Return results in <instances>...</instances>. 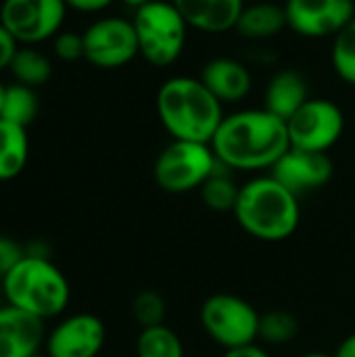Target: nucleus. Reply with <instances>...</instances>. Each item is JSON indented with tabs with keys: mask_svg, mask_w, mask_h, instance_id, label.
<instances>
[{
	"mask_svg": "<svg viewBox=\"0 0 355 357\" xmlns=\"http://www.w3.org/2000/svg\"><path fill=\"white\" fill-rule=\"evenodd\" d=\"M287 13H285V4H276V2H255L251 6L245 4L239 23H236V31L239 36H243L245 40H270L280 36L287 29Z\"/></svg>",
	"mask_w": 355,
	"mask_h": 357,
	"instance_id": "nucleus-18",
	"label": "nucleus"
},
{
	"mask_svg": "<svg viewBox=\"0 0 355 357\" xmlns=\"http://www.w3.org/2000/svg\"><path fill=\"white\" fill-rule=\"evenodd\" d=\"M8 69L17 79V84H23L27 88H38L46 84L52 75L50 59L33 46H19Z\"/></svg>",
	"mask_w": 355,
	"mask_h": 357,
	"instance_id": "nucleus-21",
	"label": "nucleus"
},
{
	"mask_svg": "<svg viewBox=\"0 0 355 357\" xmlns=\"http://www.w3.org/2000/svg\"><path fill=\"white\" fill-rule=\"evenodd\" d=\"M4 92H6V86L0 84V111H2V100H4Z\"/></svg>",
	"mask_w": 355,
	"mask_h": 357,
	"instance_id": "nucleus-35",
	"label": "nucleus"
},
{
	"mask_svg": "<svg viewBox=\"0 0 355 357\" xmlns=\"http://www.w3.org/2000/svg\"><path fill=\"white\" fill-rule=\"evenodd\" d=\"M188 27L203 33H226L236 27L245 0H172Z\"/></svg>",
	"mask_w": 355,
	"mask_h": 357,
	"instance_id": "nucleus-16",
	"label": "nucleus"
},
{
	"mask_svg": "<svg viewBox=\"0 0 355 357\" xmlns=\"http://www.w3.org/2000/svg\"><path fill=\"white\" fill-rule=\"evenodd\" d=\"M19 50V42L8 33V29L0 23V71L8 69L15 54Z\"/></svg>",
	"mask_w": 355,
	"mask_h": 357,
	"instance_id": "nucleus-29",
	"label": "nucleus"
},
{
	"mask_svg": "<svg viewBox=\"0 0 355 357\" xmlns=\"http://www.w3.org/2000/svg\"><path fill=\"white\" fill-rule=\"evenodd\" d=\"M2 289L8 305L44 322L61 316L71 299L69 280L48 257L25 255L2 276Z\"/></svg>",
	"mask_w": 355,
	"mask_h": 357,
	"instance_id": "nucleus-4",
	"label": "nucleus"
},
{
	"mask_svg": "<svg viewBox=\"0 0 355 357\" xmlns=\"http://www.w3.org/2000/svg\"><path fill=\"white\" fill-rule=\"evenodd\" d=\"M211 149L230 172H266L291 149L287 121L268 109H241L226 115Z\"/></svg>",
	"mask_w": 355,
	"mask_h": 357,
	"instance_id": "nucleus-1",
	"label": "nucleus"
},
{
	"mask_svg": "<svg viewBox=\"0 0 355 357\" xmlns=\"http://www.w3.org/2000/svg\"><path fill=\"white\" fill-rule=\"evenodd\" d=\"M105 343L107 328L98 316L73 314L46 335L44 354L48 357H98Z\"/></svg>",
	"mask_w": 355,
	"mask_h": 357,
	"instance_id": "nucleus-12",
	"label": "nucleus"
},
{
	"mask_svg": "<svg viewBox=\"0 0 355 357\" xmlns=\"http://www.w3.org/2000/svg\"><path fill=\"white\" fill-rule=\"evenodd\" d=\"M52 50L61 61L84 59V38L75 31H59L52 38Z\"/></svg>",
	"mask_w": 355,
	"mask_h": 357,
	"instance_id": "nucleus-27",
	"label": "nucleus"
},
{
	"mask_svg": "<svg viewBox=\"0 0 355 357\" xmlns=\"http://www.w3.org/2000/svg\"><path fill=\"white\" fill-rule=\"evenodd\" d=\"M44 343V320L8 303L0 305V357H31L42 354Z\"/></svg>",
	"mask_w": 355,
	"mask_h": 357,
	"instance_id": "nucleus-14",
	"label": "nucleus"
},
{
	"mask_svg": "<svg viewBox=\"0 0 355 357\" xmlns=\"http://www.w3.org/2000/svg\"><path fill=\"white\" fill-rule=\"evenodd\" d=\"M38 109H40V105H38V96H36L33 88H27L23 84L6 86L2 111H0L2 119L17 123L21 128H27L36 119Z\"/></svg>",
	"mask_w": 355,
	"mask_h": 357,
	"instance_id": "nucleus-23",
	"label": "nucleus"
},
{
	"mask_svg": "<svg viewBox=\"0 0 355 357\" xmlns=\"http://www.w3.org/2000/svg\"><path fill=\"white\" fill-rule=\"evenodd\" d=\"M31 357H48L46 354H36V356H31Z\"/></svg>",
	"mask_w": 355,
	"mask_h": 357,
	"instance_id": "nucleus-37",
	"label": "nucleus"
},
{
	"mask_svg": "<svg viewBox=\"0 0 355 357\" xmlns=\"http://www.w3.org/2000/svg\"><path fill=\"white\" fill-rule=\"evenodd\" d=\"M299 335V320L285 310H272L259 316V333L257 339H262L266 345L280 347L289 345Z\"/></svg>",
	"mask_w": 355,
	"mask_h": 357,
	"instance_id": "nucleus-24",
	"label": "nucleus"
},
{
	"mask_svg": "<svg viewBox=\"0 0 355 357\" xmlns=\"http://www.w3.org/2000/svg\"><path fill=\"white\" fill-rule=\"evenodd\" d=\"M241 186L230 176V169L220 163V167L209 176V180L199 188L203 205L213 213H232L239 201Z\"/></svg>",
	"mask_w": 355,
	"mask_h": 357,
	"instance_id": "nucleus-20",
	"label": "nucleus"
},
{
	"mask_svg": "<svg viewBox=\"0 0 355 357\" xmlns=\"http://www.w3.org/2000/svg\"><path fill=\"white\" fill-rule=\"evenodd\" d=\"M25 255V247H21L15 238L0 234V276L8 274Z\"/></svg>",
	"mask_w": 355,
	"mask_h": 357,
	"instance_id": "nucleus-28",
	"label": "nucleus"
},
{
	"mask_svg": "<svg viewBox=\"0 0 355 357\" xmlns=\"http://www.w3.org/2000/svg\"><path fill=\"white\" fill-rule=\"evenodd\" d=\"M287 25L301 38H335L355 19V0H287Z\"/></svg>",
	"mask_w": 355,
	"mask_h": 357,
	"instance_id": "nucleus-11",
	"label": "nucleus"
},
{
	"mask_svg": "<svg viewBox=\"0 0 355 357\" xmlns=\"http://www.w3.org/2000/svg\"><path fill=\"white\" fill-rule=\"evenodd\" d=\"M4 299V289H2V276H0V301Z\"/></svg>",
	"mask_w": 355,
	"mask_h": 357,
	"instance_id": "nucleus-36",
	"label": "nucleus"
},
{
	"mask_svg": "<svg viewBox=\"0 0 355 357\" xmlns=\"http://www.w3.org/2000/svg\"><path fill=\"white\" fill-rule=\"evenodd\" d=\"M270 174L301 199L303 195L324 188L335 174V165L328 153H314L291 146L270 169Z\"/></svg>",
	"mask_w": 355,
	"mask_h": 357,
	"instance_id": "nucleus-13",
	"label": "nucleus"
},
{
	"mask_svg": "<svg viewBox=\"0 0 355 357\" xmlns=\"http://www.w3.org/2000/svg\"><path fill=\"white\" fill-rule=\"evenodd\" d=\"M310 100L308 79L297 69L276 71L264 92V109L289 121Z\"/></svg>",
	"mask_w": 355,
	"mask_h": 357,
	"instance_id": "nucleus-17",
	"label": "nucleus"
},
{
	"mask_svg": "<svg viewBox=\"0 0 355 357\" xmlns=\"http://www.w3.org/2000/svg\"><path fill=\"white\" fill-rule=\"evenodd\" d=\"M132 318L136 320L140 331L165 324V320H167V301H165V297L161 293L153 291V289L140 291L132 299Z\"/></svg>",
	"mask_w": 355,
	"mask_h": 357,
	"instance_id": "nucleus-26",
	"label": "nucleus"
},
{
	"mask_svg": "<svg viewBox=\"0 0 355 357\" xmlns=\"http://www.w3.org/2000/svg\"><path fill=\"white\" fill-rule=\"evenodd\" d=\"M140 56L153 67L174 65L186 46L188 23L172 0H151L134 10L132 17Z\"/></svg>",
	"mask_w": 355,
	"mask_h": 357,
	"instance_id": "nucleus-5",
	"label": "nucleus"
},
{
	"mask_svg": "<svg viewBox=\"0 0 355 357\" xmlns=\"http://www.w3.org/2000/svg\"><path fill=\"white\" fill-rule=\"evenodd\" d=\"M65 0H2L0 23L23 46H36L63 31Z\"/></svg>",
	"mask_w": 355,
	"mask_h": 357,
	"instance_id": "nucleus-8",
	"label": "nucleus"
},
{
	"mask_svg": "<svg viewBox=\"0 0 355 357\" xmlns=\"http://www.w3.org/2000/svg\"><path fill=\"white\" fill-rule=\"evenodd\" d=\"M115 0H65L67 8L77 13H103L109 8Z\"/></svg>",
	"mask_w": 355,
	"mask_h": 357,
	"instance_id": "nucleus-30",
	"label": "nucleus"
},
{
	"mask_svg": "<svg viewBox=\"0 0 355 357\" xmlns=\"http://www.w3.org/2000/svg\"><path fill=\"white\" fill-rule=\"evenodd\" d=\"M331 63L335 73L345 84L355 86V19L333 38Z\"/></svg>",
	"mask_w": 355,
	"mask_h": 357,
	"instance_id": "nucleus-25",
	"label": "nucleus"
},
{
	"mask_svg": "<svg viewBox=\"0 0 355 357\" xmlns=\"http://www.w3.org/2000/svg\"><path fill=\"white\" fill-rule=\"evenodd\" d=\"M121 2H123V4H128V6H132V8L136 10V8L144 6L146 2H151V0H121Z\"/></svg>",
	"mask_w": 355,
	"mask_h": 357,
	"instance_id": "nucleus-33",
	"label": "nucleus"
},
{
	"mask_svg": "<svg viewBox=\"0 0 355 357\" xmlns=\"http://www.w3.org/2000/svg\"><path fill=\"white\" fill-rule=\"evenodd\" d=\"M84 59L98 69H121L138 54V38L132 19L100 17L84 33Z\"/></svg>",
	"mask_w": 355,
	"mask_h": 357,
	"instance_id": "nucleus-9",
	"label": "nucleus"
},
{
	"mask_svg": "<svg viewBox=\"0 0 355 357\" xmlns=\"http://www.w3.org/2000/svg\"><path fill=\"white\" fill-rule=\"evenodd\" d=\"M29 136L27 128L0 117V182L15 180L27 165Z\"/></svg>",
	"mask_w": 355,
	"mask_h": 357,
	"instance_id": "nucleus-19",
	"label": "nucleus"
},
{
	"mask_svg": "<svg viewBox=\"0 0 355 357\" xmlns=\"http://www.w3.org/2000/svg\"><path fill=\"white\" fill-rule=\"evenodd\" d=\"M218 167L220 161L211 144L172 140L157 155L153 165V178L163 192L184 195L199 190Z\"/></svg>",
	"mask_w": 355,
	"mask_h": 357,
	"instance_id": "nucleus-6",
	"label": "nucleus"
},
{
	"mask_svg": "<svg viewBox=\"0 0 355 357\" xmlns=\"http://www.w3.org/2000/svg\"><path fill=\"white\" fill-rule=\"evenodd\" d=\"M301 357H333V354H320V351H312V354H305Z\"/></svg>",
	"mask_w": 355,
	"mask_h": 357,
	"instance_id": "nucleus-34",
	"label": "nucleus"
},
{
	"mask_svg": "<svg viewBox=\"0 0 355 357\" xmlns=\"http://www.w3.org/2000/svg\"><path fill=\"white\" fill-rule=\"evenodd\" d=\"M199 79L222 105L245 100L253 88V75L249 67L232 56H216L207 61L201 69Z\"/></svg>",
	"mask_w": 355,
	"mask_h": 357,
	"instance_id": "nucleus-15",
	"label": "nucleus"
},
{
	"mask_svg": "<svg viewBox=\"0 0 355 357\" xmlns=\"http://www.w3.org/2000/svg\"><path fill=\"white\" fill-rule=\"evenodd\" d=\"M301 199L272 174L245 182L232 211L236 224L253 238L266 243L287 241L301 222Z\"/></svg>",
	"mask_w": 355,
	"mask_h": 357,
	"instance_id": "nucleus-3",
	"label": "nucleus"
},
{
	"mask_svg": "<svg viewBox=\"0 0 355 357\" xmlns=\"http://www.w3.org/2000/svg\"><path fill=\"white\" fill-rule=\"evenodd\" d=\"M293 149L328 153L345 132L341 107L328 98H312L287 121Z\"/></svg>",
	"mask_w": 355,
	"mask_h": 357,
	"instance_id": "nucleus-10",
	"label": "nucleus"
},
{
	"mask_svg": "<svg viewBox=\"0 0 355 357\" xmlns=\"http://www.w3.org/2000/svg\"><path fill=\"white\" fill-rule=\"evenodd\" d=\"M157 115L172 140L211 144L224 115V105L199 77L174 75L157 90Z\"/></svg>",
	"mask_w": 355,
	"mask_h": 357,
	"instance_id": "nucleus-2",
	"label": "nucleus"
},
{
	"mask_svg": "<svg viewBox=\"0 0 355 357\" xmlns=\"http://www.w3.org/2000/svg\"><path fill=\"white\" fill-rule=\"evenodd\" d=\"M259 312L243 297L232 293H216L201 305L199 320L207 337L224 347L234 349L257 341Z\"/></svg>",
	"mask_w": 355,
	"mask_h": 357,
	"instance_id": "nucleus-7",
	"label": "nucleus"
},
{
	"mask_svg": "<svg viewBox=\"0 0 355 357\" xmlns=\"http://www.w3.org/2000/svg\"><path fill=\"white\" fill-rule=\"evenodd\" d=\"M180 335L167 324L142 328L136 339V357H184Z\"/></svg>",
	"mask_w": 355,
	"mask_h": 357,
	"instance_id": "nucleus-22",
	"label": "nucleus"
},
{
	"mask_svg": "<svg viewBox=\"0 0 355 357\" xmlns=\"http://www.w3.org/2000/svg\"><path fill=\"white\" fill-rule=\"evenodd\" d=\"M333 357H355V333L347 335V337L339 343V347L335 349Z\"/></svg>",
	"mask_w": 355,
	"mask_h": 357,
	"instance_id": "nucleus-32",
	"label": "nucleus"
},
{
	"mask_svg": "<svg viewBox=\"0 0 355 357\" xmlns=\"http://www.w3.org/2000/svg\"><path fill=\"white\" fill-rule=\"evenodd\" d=\"M224 357H272L266 347L257 345V343H249V345H243V347H234V349H226Z\"/></svg>",
	"mask_w": 355,
	"mask_h": 357,
	"instance_id": "nucleus-31",
	"label": "nucleus"
}]
</instances>
